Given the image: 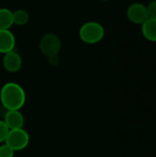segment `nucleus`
<instances>
[{
	"instance_id": "nucleus-1",
	"label": "nucleus",
	"mask_w": 156,
	"mask_h": 157,
	"mask_svg": "<svg viewBox=\"0 0 156 157\" xmlns=\"http://www.w3.org/2000/svg\"><path fill=\"white\" fill-rule=\"evenodd\" d=\"M0 101L6 110H19L26 102V93L18 84L8 82L1 88Z\"/></svg>"
},
{
	"instance_id": "nucleus-2",
	"label": "nucleus",
	"mask_w": 156,
	"mask_h": 157,
	"mask_svg": "<svg viewBox=\"0 0 156 157\" xmlns=\"http://www.w3.org/2000/svg\"><path fill=\"white\" fill-rule=\"evenodd\" d=\"M105 36L104 27L97 21L84 23L79 29V38L86 44H96L103 40Z\"/></svg>"
},
{
	"instance_id": "nucleus-3",
	"label": "nucleus",
	"mask_w": 156,
	"mask_h": 157,
	"mask_svg": "<svg viewBox=\"0 0 156 157\" xmlns=\"http://www.w3.org/2000/svg\"><path fill=\"white\" fill-rule=\"evenodd\" d=\"M40 51L46 57L58 55L62 48V40L54 33H47L43 35L40 40Z\"/></svg>"
},
{
	"instance_id": "nucleus-4",
	"label": "nucleus",
	"mask_w": 156,
	"mask_h": 157,
	"mask_svg": "<svg viewBox=\"0 0 156 157\" xmlns=\"http://www.w3.org/2000/svg\"><path fill=\"white\" fill-rule=\"evenodd\" d=\"M29 143V136L23 129L9 130L5 144H7L15 152L24 150Z\"/></svg>"
},
{
	"instance_id": "nucleus-5",
	"label": "nucleus",
	"mask_w": 156,
	"mask_h": 157,
	"mask_svg": "<svg viewBox=\"0 0 156 157\" xmlns=\"http://www.w3.org/2000/svg\"><path fill=\"white\" fill-rule=\"evenodd\" d=\"M126 16L131 23L142 25L148 18L146 6L142 3H133L128 6Z\"/></svg>"
},
{
	"instance_id": "nucleus-6",
	"label": "nucleus",
	"mask_w": 156,
	"mask_h": 157,
	"mask_svg": "<svg viewBox=\"0 0 156 157\" xmlns=\"http://www.w3.org/2000/svg\"><path fill=\"white\" fill-rule=\"evenodd\" d=\"M3 66L9 73H17L22 66L21 56L16 51H10L4 54Z\"/></svg>"
},
{
	"instance_id": "nucleus-7",
	"label": "nucleus",
	"mask_w": 156,
	"mask_h": 157,
	"mask_svg": "<svg viewBox=\"0 0 156 157\" xmlns=\"http://www.w3.org/2000/svg\"><path fill=\"white\" fill-rule=\"evenodd\" d=\"M3 121L9 130L21 129L25 122L24 116L19 110H6Z\"/></svg>"
},
{
	"instance_id": "nucleus-8",
	"label": "nucleus",
	"mask_w": 156,
	"mask_h": 157,
	"mask_svg": "<svg viewBox=\"0 0 156 157\" xmlns=\"http://www.w3.org/2000/svg\"><path fill=\"white\" fill-rule=\"evenodd\" d=\"M16 45L14 34L9 29H0V53H6L13 51Z\"/></svg>"
},
{
	"instance_id": "nucleus-9",
	"label": "nucleus",
	"mask_w": 156,
	"mask_h": 157,
	"mask_svg": "<svg viewBox=\"0 0 156 157\" xmlns=\"http://www.w3.org/2000/svg\"><path fill=\"white\" fill-rule=\"evenodd\" d=\"M142 33L147 40L156 42V18H147L142 24Z\"/></svg>"
},
{
	"instance_id": "nucleus-10",
	"label": "nucleus",
	"mask_w": 156,
	"mask_h": 157,
	"mask_svg": "<svg viewBox=\"0 0 156 157\" xmlns=\"http://www.w3.org/2000/svg\"><path fill=\"white\" fill-rule=\"evenodd\" d=\"M12 11L6 7L0 8V29H9L13 25Z\"/></svg>"
},
{
	"instance_id": "nucleus-11",
	"label": "nucleus",
	"mask_w": 156,
	"mask_h": 157,
	"mask_svg": "<svg viewBox=\"0 0 156 157\" xmlns=\"http://www.w3.org/2000/svg\"><path fill=\"white\" fill-rule=\"evenodd\" d=\"M13 24L17 26H24L29 20V14L25 9H17L12 13Z\"/></svg>"
},
{
	"instance_id": "nucleus-12",
	"label": "nucleus",
	"mask_w": 156,
	"mask_h": 157,
	"mask_svg": "<svg viewBox=\"0 0 156 157\" xmlns=\"http://www.w3.org/2000/svg\"><path fill=\"white\" fill-rule=\"evenodd\" d=\"M15 151L11 149L7 144H4L0 145V157H13Z\"/></svg>"
},
{
	"instance_id": "nucleus-13",
	"label": "nucleus",
	"mask_w": 156,
	"mask_h": 157,
	"mask_svg": "<svg viewBox=\"0 0 156 157\" xmlns=\"http://www.w3.org/2000/svg\"><path fill=\"white\" fill-rule=\"evenodd\" d=\"M8 132H9V129L5 123V121L0 120V144L5 143L6 136L8 134Z\"/></svg>"
},
{
	"instance_id": "nucleus-14",
	"label": "nucleus",
	"mask_w": 156,
	"mask_h": 157,
	"mask_svg": "<svg viewBox=\"0 0 156 157\" xmlns=\"http://www.w3.org/2000/svg\"><path fill=\"white\" fill-rule=\"evenodd\" d=\"M147 14H148V18H156V0L151 1L147 6Z\"/></svg>"
},
{
	"instance_id": "nucleus-15",
	"label": "nucleus",
	"mask_w": 156,
	"mask_h": 157,
	"mask_svg": "<svg viewBox=\"0 0 156 157\" xmlns=\"http://www.w3.org/2000/svg\"><path fill=\"white\" fill-rule=\"evenodd\" d=\"M48 60H49V63L51 65H57L59 63V57H58V55H54V56L49 57Z\"/></svg>"
},
{
	"instance_id": "nucleus-16",
	"label": "nucleus",
	"mask_w": 156,
	"mask_h": 157,
	"mask_svg": "<svg viewBox=\"0 0 156 157\" xmlns=\"http://www.w3.org/2000/svg\"><path fill=\"white\" fill-rule=\"evenodd\" d=\"M100 1H108V0H100Z\"/></svg>"
}]
</instances>
